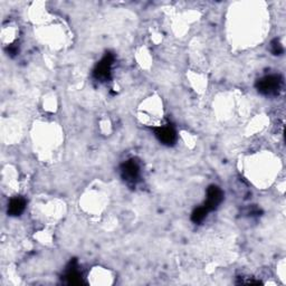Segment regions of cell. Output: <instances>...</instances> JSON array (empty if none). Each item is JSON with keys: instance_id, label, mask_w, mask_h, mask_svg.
Instances as JSON below:
<instances>
[{"instance_id": "6da1fadb", "label": "cell", "mask_w": 286, "mask_h": 286, "mask_svg": "<svg viewBox=\"0 0 286 286\" xmlns=\"http://www.w3.org/2000/svg\"><path fill=\"white\" fill-rule=\"evenodd\" d=\"M283 77L279 74H270L266 75L256 82L257 91L265 96H276L283 88Z\"/></svg>"}, {"instance_id": "ba28073f", "label": "cell", "mask_w": 286, "mask_h": 286, "mask_svg": "<svg viewBox=\"0 0 286 286\" xmlns=\"http://www.w3.org/2000/svg\"><path fill=\"white\" fill-rule=\"evenodd\" d=\"M208 213L209 211L207 210L204 206L199 207V208H196L194 210V213H192V215H191L192 223H195V224L203 223V221L206 219L207 215H208Z\"/></svg>"}, {"instance_id": "7a4b0ae2", "label": "cell", "mask_w": 286, "mask_h": 286, "mask_svg": "<svg viewBox=\"0 0 286 286\" xmlns=\"http://www.w3.org/2000/svg\"><path fill=\"white\" fill-rule=\"evenodd\" d=\"M113 63H114V56H113V54L106 53L105 56L97 63L94 71H93V76H94L96 81L106 82L110 80Z\"/></svg>"}, {"instance_id": "3957f363", "label": "cell", "mask_w": 286, "mask_h": 286, "mask_svg": "<svg viewBox=\"0 0 286 286\" xmlns=\"http://www.w3.org/2000/svg\"><path fill=\"white\" fill-rule=\"evenodd\" d=\"M121 176L122 179L127 184L134 185L140 178V165L135 159L125 161L121 166Z\"/></svg>"}, {"instance_id": "8992f818", "label": "cell", "mask_w": 286, "mask_h": 286, "mask_svg": "<svg viewBox=\"0 0 286 286\" xmlns=\"http://www.w3.org/2000/svg\"><path fill=\"white\" fill-rule=\"evenodd\" d=\"M26 208V200L23 197H15L8 204V214L11 216H19Z\"/></svg>"}, {"instance_id": "5b68a950", "label": "cell", "mask_w": 286, "mask_h": 286, "mask_svg": "<svg viewBox=\"0 0 286 286\" xmlns=\"http://www.w3.org/2000/svg\"><path fill=\"white\" fill-rule=\"evenodd\" d=\"M155 134L158 140L166 146H174L177 141V132L171 125L156 127Z\"/></svg>"}, {"instance_id": "52a82bcc", "label": "cell", "mask_w": 286, "mask_h": 286, "mask_svg": "<svg viewBox=\"0 0 286 286\" xmlns=\"http://www.w3.org/2000/svg\"><path fill=\"white\" fill-rule=\"evenodd\" d=\"M65 278L68 284H81L82 283V275L80 272H78L77 263L75 259L72 260L70 265H68V267L66 269Z\"/></svg>"}, {"instance_id": "9c48e42d", "label": "cell", "mask_w": 286, "mask_h": 286, "mask_svg": "<svg viewBox=\"0 0 286 286\" xmlns=\"http://www.w3.org/2000/svg\"><path fill=\"white\" fill-rule=\"evenodd\" d=\"M270 52L273 53V55H276V56L282 55V54L284 53V48L282 46V44H280L277 39H274V41L270 43Z\"/></svg>"}, {"instance_id": "277c9868", "label": "cell", "mask_w": 286, "mask_h": 286, "mask_svg": "<svg viewBox=\"0 0 286 286\" xmlns=\"http://www.w3.org/2000/svg\"><path fill=\"white\" fill-rule=\"evenodd\" d=\"M224 199V192L219 187L215 185L209 186L207 189V199L204 204L205 208L209 211H213L218 208V206L221 204Z\"/></svg>"}, {"instance_id": "30bf717a", "label": "cell", "mask_w": 286, "mask_h": 286, "mask_svg": "<svg viewBox=\"0 0 286 286\" xmlns=\"http://www.w3.org/2000/svg\"><path fill=\"white\" fill-rule=\"evenodd\" d=\"M8 53L11 54L12 56H14V55H16V54L18 53V48H17V46H15V45H11L8 47Z\"/></svg>"}]
</instances>
